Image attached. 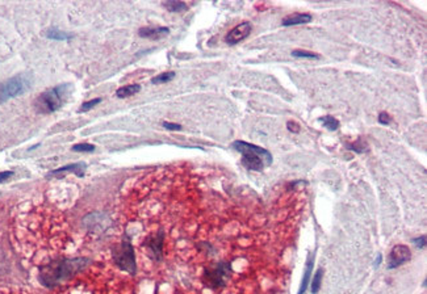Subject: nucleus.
<instances>
[{
  "label": "nucleus",
  "instance_id": "aec40b11",
  "mask_svg": "<svg viewBox=\"0 0 427 294\" xmlns=\"http://www.w3.org/2000/svg\"><path fill=\"white\" fill-rule=\"evenodd\" d=\"M292 55L296 58H309V59H318L319 58L318 54L310 53V51H305V50H293L292 51Z\"/></svg>",
  "mask_w": 427,
  "mask_h": 294
},
{
  "label": "nucleus",
  "instance_id": "b1692460",
  "mask_svg": "<svg viewBox=\"0 0 427 294\" xmlns=\"http://www.w3.org/2000/svg\"><path fill=\"white\" fill-rule=\"evenodd\" d=\"M413 243L415 244V246L418 247V248H424V246H426V235H422V237L419 238H415V239L413 240Z\"/></svg>",
  "mask_w": 427,
  "mask_h": 294
},
{
  "label": "nucleus",
  "instance_id": "cd10ccee",
  "mask_svg": "<svg viewBox=\"0 0 427 294\" xmlns=\"http://www.w3.org/2000/svg\"><path fill=\"white\" fill-rule=\"evenodd\" d=\"M381 259H383V256H381V255H379V257H377V260H376V267H377V265H380V263H381Z\"/></svg>",
  "mask_w": 427,
  "mask_h": 294
},
{
  "label": "nucleus",
  "instance_id": "6e6552de",
  "mask_svg": "<svg viewBox=\"0 0 427 294\" xmlns=\"http://www.w3.org/2000/svg\"><path fill=\"white\" fill-rule=\"evenodd\" d=\"M411 259V252L409 250V247L403 246V244H397L390 251L389 257H388V268L389 269H394V268L400 267L401 264L406 263Z\"/></svg>",
  "mask_w": 427,
  "mask_h": 294
},
{
  "label": "nucleus",
  "instance_id": "f257e3e1",
  "mask_svg": "<svg viewBox=\"0 0 427 294\" xmlns=\"http://www.w3.org/2000/svg\"><path fill=\"white\" fill-rule=\"evenodd\" d=\"M91 263L90 257H72V259H58L50 261L40 268L38 280L44 286L54 287L59 282L72 277L74 274L89 267Z\"/></svg>",
  "mask_w": 427,
  "mask_h": 294
},
{
  "label": "nucleus",
  "instance_id": "7ed1b4c3",
  "mask_svg": "<svg viewBox=\"0 0 427 294\" xmlns=\"http://www.w3.org/2000/svg\"><path fill=\"white\" fill-rule=\"evenodd\" d=\"M70 91H71V85L68 83H65V84H59L57 87L50 88L48 91L42 92L34 102V109L40 115L54 113L65 104L66 100L70 96Z\"/></svg>",
  "mask_w": 427,
  "mask_h": 294
},
{
  "label": "nucleus",
  "instance_id": "20e7f679",
  "mask_svg": "<svg viewBox=\"0 0 427 294\" xmlns=\"http://www.w3.org/2000/svg\"><path fill=\"white\" fill-rule=\"evenodd\" d=\"M112 257L115 264L120 269L125 270L130 274H134L137 272L136 254H134V248H133V244L128 234H124L121 242L113 247Z\"/></svg>",
  "mask_w": 427,
  "mask_h": 294
},
{
  "label": "nucleus",
  "instance_id": "9b49d317",
  "mask_svg": "<svg viewBox=\"0 0 427 294\" xmlns=\"http://www.w3.org/2000/svg\"><path fill=\"white\" fill-rule=\"evenodd\" d=\"M312 15L309 14H293L287 16L283 20V25L284 27H292V25H301V24H308L312 21Z\"/></svg>",
  "mask_w": 427,
  "mask_h": 294
},
{
  "label": "nucleus",
  "instance_id": "f3484780",
  "mask_svg": "<svg viewBox=\"0 0 427 294\" xmlns=\"http://www.w3.org/2000/svg\"><path fill=\"white\" fill-rule=\"evenodd\" d=\"M322 278H323V269L322 268H318L317 272L314 273V277L312 281V286H310V291L312 294H317L321 289V284H322Z\"/></svg>",
  "mask_w": 427,
  "mask_h": 294
},
{
  "label": "nucleus",
  "instance_id": "ddd939ff",
  "mask_svg": "<svg viewBox=\"0 0 427 294\" xmlns=\"http://www.w3.org/2000/svg\"><path fill=\"white\" fill-rule=\"evenodd\" d=\"M313 263H314V254H309L308 261H306V269L304 273V278H302L301 286L298 289V294H305L306 289L309 286V281H310V276L313 272Z\"/></svg>",
  "mask_w": 427,
  "mask_h": 294
},
{
  "label": "nucleus",
  "instance_id": "393cba45",
  "mask_svg": "<svg viewBox=\"0 0 427 294\" xmlns=\"http://www.w3.org/2000/svg\"><path fill=\"white\" fill-rule=\"evenodd\" d=\"M163 126L168 129V130H182V126H180L179 124H173V122L164 121L163 122Z\"/></svg>",
  "mask_w": 427,
  "mask_h": 294
},
{
  "label": "nucleus",
  "instance_id": "4be33fe9",
  "mask_svg": "<svg viewBox=\"0 0 427 294\" xmlns=\"http://www.w3.org/2000/svg\"><path fill=\"white\" fill-rule=\"evenodd\" d=\"M72 151L76 152H92L95 151V146L89 145V143H79V145L72 146Z\"/></svg>",
  "mask_w": 427,
  "mask_h": 294
},
{
  "label": "nucleus",
  "instance_id": "6ab92c4d",
  "mask_svg": "<svg viewBox=\"0 0 427 294\" xmlns=\"http://www.w3.org/2000/svg\"><path fill=\"white\" fill-rule=\"evenodd\" d=\"M174 78H175V72H163V74L154 76V78L151 79V83H153V84H163V83L171 81Z\"/></svg>",
  "mask_w": 427,
  "mask_h": 294
},
{
  "label": "nucleus",
  "instance_id": "2eb2a0df",
  "mask_svg": "<svg viewBox=\"0 0 427 294\" xmlns=\"http://www.w3.org/2000/svg\"><path fill=\"white\" fill-rule=\"evenodd\" d=\"M163 7L169 12H184L188 8V4L184 3V2H179V0H168V2L163 3Z\"/></svg>",
  "mask_w": 427,
  "mask_h": 294
},
{
  "label": "nucleus",
  "instance_id": "4468645a",
  "mask_svg": "<svg viewBox=\"0 0 427 294\" xmlns=\"http://www.w3.org/2000/svg\"><path fill=\"white\" fill-rule=\"evenodd\" d=\"M141 91V85L139 84H129V85H124V87L119 88L116 91V96L119 99H125L130 97V96L136 95Z\"/></svg>",
  "mask_w": 427,
  "mask_h": 294
},
{
  "label": "nucleus",
  "instance_id": "a211bd4d",
  "mask_svg": "<svg viewBox=\"0 0 427 294\" xmlns=\"http://www.w3.org/2000/svg\"><path fill=\"white\" fill-rule=\"evenodd\" d=\"M318 121L321 122L326 129H329L330 132H335L336 129L339 128V121L335 117H332V116H323Z\"/></svg>",
  "mask_w": 427,
  "mask_h": 294
},
{
  "label": "nucleus",
  "instance_id": "0eeeda50",
  "mask_svg": "<svg viewBox=\"0 0 427 294\" xmlns=\"http://www.w3.org/2000/svg\"><path fill=\"white\" fill-rule=\"evenodd\" d=\"M163 242H164V231L162 229L154 234H150L147 239L145 240L146 251L151 260L162 261L163 259Z\"/></svg>",
  "mask_w": 427,
  "mask_h": 294
},
{
  "label": "nucleus",
  "instance_id": "1a4fd4ad",
  "mask_svg": "<svg viewBox=\"0 0 427 294\" xmlns=\"http://www.w3.org/2000/svg\"><path fill=\"white\" fill-rule=\"evenodd\" d=\"M251 29H252V27H251L248 21H244L242 24L237 25V27L233 28V29L226 34V37H225L226 44L235 45L238 44V42H241L242 40H244V38H247L248 36H250Z\"/></svg>",
  "mask_w": 427,
  "mask_h": 294
},
{
  "label": "nucleus",
  "instance_id": "f8f14e48",
  "mask_svg": "<svg viewBox=\"0 0 427 294\" xmlns=\"http://www.w3.org/2000/svg\"><path fill=\"white\" fill-rule=\"evenodd\" d=\"M86 168H87V164H86L84 162H79V163H74V164H68V166L61 167V168H58V169H54V171H51L50 173L51 175H57V173H62V172H74L75 175L81 177V176H84Z\"/></svg>",
  "mask_w": 427,
  "mask_h": 294
},
{
  "label": "nucleus",
  "instance_id": "9d476101",
  "mask_svg": "<svg viewBox=\"0 0 427 294\" xmlns=\"http://www.w3.org/2000/svg\"><path fill=\"white\" fill-rule=\"evenodd\" d=\"M139 37L149 38V40H160L169 34V28L158 27V28H141L138 32Z\"/></svg>",
  "mask_w": 427,
  "mask_h": 294
},
{
  "label": "nucleus",
  "instance_id": "412c9836",
  "mask_svg": "<svg viewBox=\"0 0 427 294\" xmlns=\"http://www.w3.org/2000/svg\"><path fill=\"white\" fill-rule=\"evenodd\" d=\"M99 103H102V99L100 97H96V99H92V100H90V102H86L83 103V105H81L80 108L78 109L79 113H83V112H89L90 109H92L95 105H98Z\"/></svg>",
  "mask_w": 427,
  "mask_h": 294
},
{
  "label": "nucleus",
  "instance_id": "5701e85b",
  "mask_svg": "<svg viewBox=\"0 0 427 294\" xmlns=\"http://www.w3.org/2000/svg\"><path fill=\"white\" fill-rule=\"evenodd\" d=\"M390 121H392V119L387 112H381L379 115V124H381V125H389Z\"/></svg>",
  "mask_w": 427,
  "mask_h": 294
},
{
  "label": "nucleus",
  "instance_id": "f03ea898",
  "mask_svg": "<svg viewBox=\"0 0 427 294\" xmlns=\"http://www.w3.org/2000/svg\"><path fill=\"white\" fill-rule=\"evenodd\" d=\"M234 150L242 154V166L251 171H262L266 166H271L272 155L268 150L251 145L244 141H234L231 145Z\"/></svg>",
  "mask_w": 427,
  "mask_h": 294
},
{
  "label": "nucleus",
  "instance_id": "bb28decb",
  "mask_svg": "<svg viewBox=\"0 0 427 294\" xmlns=\"http://www.w3.org/2000/svg\"><path fill=\"white\" fill-rule=\"evenodd\" d=\"M12 175H14L12 171H4V172H0V183H3V181H6V180H8Z\"/></svg>",
  "mask_w": 427,
  "mask_h": 294
},
{
  "label": "nucleus",
  "instance_id": "dca6fc26",
  "mask_svg": "<svg viewBox=\"0 0 427 294\" xmlns=\"http://www.w3.org/2000/svg\"><path fill=\"white\" fill-rule=\"evenodd\" d=\"M46 37L50 38V40H55V41H66V40H71L72 34H68V33H66V32L59 31V29H54V28H51V29H49V31H48V33H46Z\"/></svg>",
  "mask_w": 427,
  "mask_h": 294
},
{
  "label": "nucleus",
  "instance_id": "a878e982",
  "mask_svg": "<svg viewBox=\"0 0 427 294\" xmlns=\"http://www.w3.org/2000/svg\"><path fill=\"white\" fill-rule=\"evenodd\" d=\"M287 129H288L291 133H298L300 132V128H298V125L296 124V122L293 121H289L288 124H287Z\"/></svg>",
  "mask_w": 427,
  "mask_h": 294
},
{
  "label": "nucleus",
  "instance_id": "423d86ee",
  "mask_svg": "<svg viewBox=\"0 0 427 294\" xmlns=\"http://www.w3.org/2000/svg\"><path fill=\"white\" fill-rule=\"evenodd\" d=\"M231 272V264L227 261H220L217 265H214L213 268L205 270L204 273V281L205 285H208L212 289H218V287L224 286L226 284V281L230 277Z\"/></svg>",
  "mask_w": 427,
  "mask_h": 294
},
{
  "label": "nucleus",
  "instance_id": "39448f33",
  "mask_svg": "<svg viewBox=\"0 0 427 294\" xmlns=\"http://www.w3.org/2000/svg\"><path fill=\"white\" fill-rule=\"evenodd\" d=\"M33 84V75L19 74L0 83V105L27 92Z\"/></svg>",
  "mask_w": 427,
  "mask_h": 294
}]
</instances>
